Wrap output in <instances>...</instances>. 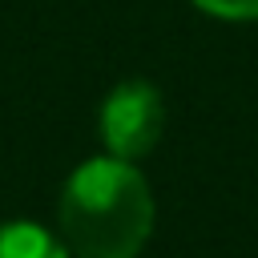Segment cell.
<instances>
[{"label":"cell","instance_id":"cell-1","mask_svg":"<svg viewBox=\"0 0 258 258\" xmlns=\"http://www.w3.org/2000/svg\"><path fill=\"white\" fill-rule=\"evenodd\" d=\"M60 230L81 258H133L153 230V198L125 157L85 161L60 194Z\"/></svg>","mask_w":258,"mask_h":258},{"label":"cell","instance_id":"cell-3","mask_svg":"<svg viewBox=\"0 0 258 258\" xmlns=\"http://www.w3.org/2000/svg\"><path fill=\"white\" fill-rule=\"evenodd\" d=\"M0 258H64V250L32 222H8L0 226Z\"/></svg>","mask_w":258,"mask_h":258},{"label":"cell","instance_id":"cell-2","mask_svg":"<svg viewBox=\"0 0 258 258\" xmlns=\"http://www.w3.org/2000/svg\"><path fill=\"white\" fill-rule=\"evenodd\" d=\"M161 97L153 93V85L145 81H125L109 93L105 109H101V133L105 145L113 149V157H141L157 133H161Z\"/></svg>","mask_w":258,"mask_h":258},{"label":"cell","instance_id":"cell-4","mask_svg":"<svg viewBox=\"0 0 258 258\" xmlns=\"http://www.w3.org/2000/svg\"><path fill=\"white\" fill-rule=\"evenodd\" d=\"M194 4L226 20H258V0H194Z\"/></svg>","mask_w":258,"mask_h":258}]
</instances>
